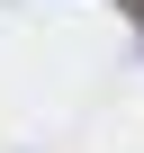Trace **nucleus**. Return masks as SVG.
I'll return each instance as SVG.
<instances>
[{
    "instance_id": "obj_1",
    "label": "nucleus",
    "mask_w": 144,
    "mask_h": 153,
    "mask_svg": "<svg viewBox=\"0 0 144 153\" xmlns=\"http://www.w3.org/2000/svg\"><path fill=\"white\" fill-rule=\"evenodd\" d=\"M135 18H144V0H135Z\"/></svg>"
}]
</instances>
